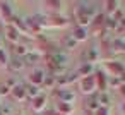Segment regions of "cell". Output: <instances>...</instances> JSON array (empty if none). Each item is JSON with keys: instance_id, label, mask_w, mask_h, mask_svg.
<instances>
[{"instance_id": "17", "label": "cell", "mask_w": 125, "mask_h": 115, "mask_svg": "<svg viewBox=\"0 0 125 115\" xmlns=\"http://www.w3.org/2000/svg\"><path fill=\"white\" fill-rule=\"evenodd\" d=\"M99 58V52H98V48H89L86 53H84V60L87 62V64H93V62H96Z\"/></svg>"}, {"instance_id": "3", "label": "cell", "mask_w": 125, "mask_h": 115, "mask_svg": "<svg viewBox=\"0 0 125 115\" xmlns=\"http://www.w3.org/2000/svg\"><path fill=\"white\" fill-rule=\"evenodd\" d=\"M79 88H81V93H82V94H87V96L94 94V91H98V89H96V77H94V74H93V76L81 77Z\"/></svg>"}, {"instance_id": "35", "label": "cell", "mask_w": 125, "mask_h": 115, "mask_svg": "<svg viewBox=\"0 0 125 115\" xmlns=\"http://www.w3.org/2000/svg\"><path fill=\"white\" fill-rule=\"evenodd\" d=\"M0 115H2V110H0Z\"/></svg>"}, {"instance_id": "28", "label": "cell", "mask_w": 125, "mask_h": 115, "mask_svg": "<svg viewBox=\"0 0 125 115\" xmlns=\"http://www.w3.org/2000/svg\"><path fill=\"white\" fill-rule=\"evenodd\" d=\"M9 94H10V88H9L5 82H2V84H0V98L9 96Z\"/></svg>"}, {"instance_id": "26", "label": "cell", "mask_w": 125, "mask_h": 115, "mask_svg": "<svg viewBox=\"0 0 125 115\" xmlns=\"http://www.w3.org/2000/svg\"><path fill=\"white\" fill-rule=\"evenodd\" d=\"M9 62H10V57H9V53L2 48V50H0V67H7Z\"/></svg>"}, {"instance_id": "5", "label": "cell", "mask_w": 125, "mask_h": 115, "mask_svg": "<svg viewBox=\"0 0 125 115\" xmlns=\"http://www.w3.org/2000/svg\"><path fill=\"white\" fill-rule=\"evenodd\" d=\"M0 17H2L4 24H10L14 17V11L9 2H0Z\"/></svg>"}, {"instance_id": "19", "label": "cell", "mask_w": 125, "mask_h": 115, "mask_svg": "<svg viewBox=\"0 0 125 115\" xmlns=\"http://www.w3.org/2000/svg\"><path fill=\"white\" fill-rule=\"evenodd\" d=\"M77 74H79V76H82V77H86V76H93V74H94V67H93V64L82 62V65L79 67Z\"/></svg>"}, {"instance_id": "21", "label": "cell", "mask_w": 125, "mask_h": 115, "mask_svg": "<svg viewBox=\"0 0 125 115\" xmlns=\"http://www.w3.org/2000/svg\"><path fill=\"white\" fill-rule=\"evenodd\" d=\"M118 5H120L118 0H110V2H104V11H106V14H110V17H111V16L120 9Z\"/></svg>"}, {"instance_id": "1", "label": "cell", "mask_w": 125, "mask_h": 115, "mask_svg": "<svg viewBox=\"0 0 125 115\" xmlns=\"http://www.w3.org/2000/svg\"><path fill=\"white\" fill-rule=\"evenodd\" d=\"M96 14H98L96 7L91 4H86V2H81L74 7V21L77 23L79 28H87L93 23Z\"/></svg>"}, {"instance_id": "11", "label": "cell", "mask_w": 125, "mask_h": 115, "mask_svg": "<svg viewBox=\"0 0 125 115\" xmlns=\"http://www.w3.org/2000/svg\"><path fill=\"white\" fill-rule=\"evenodd\" d=\"M106 70L110 72V77H120L125 72V67L120 62H106Z\"/></svg>"}, {"instance_id": "22", "label": "cell", "mask_w": 125, "mask_h": 115, "mask_svg": "<svg viewBox=\"0 0 125 115\" xmlns=\"http://www.w3.org/2000/svg\"><path fill=\"white\" fill-rule=\"evenodd\" d=\"M26 94H28V98H31V100H34L36 96H40V94H41V88H38V86H31V84H28V86H26Z\"/></svg>"}, {"instance_id": "32", "label": "cell", "mask_w": 125, "mask_h": 115, "mask_svg": "<svg viewBox=\"0 0 125 115\" xmlns=\"http://www.w3.org/2000/svg\"><path fill=\"white\" fill-rule=\"evenodd\" d=\"M122 112H123V115H125V103L122 105Z\"/></svg>"}, {"instance_id": "18", "label": "cell", "mask_w": 125, "mask_h": 115, "mask_svg": "<svg viewBox=\"0 0 125 115\" xmlns=\"http://www.w3.org/2000/svg\"><path fill=\"white\" fill-rule=\"evenodd\" d=\"M12 72H19V70H22L26 65H24V62H22V58H17V57H14L10 62H9V65H7Z\"/></svg>"}, {"instance_id": "33", "label": "cell", "mask_w": 125, "mask_h": 115, "mask_svg": "<svg viewBox=\"0 0 125 115\" xmlns=\"http://www.w3.org/2000/svg\"><path fill=\"white\" fill-rule=\"evenodd\" d=\"M2 48H4V46H2V41H0V50H2Z\"/></svg>"}, {"instance_id": "7", "label": "cell", "mask_w": 125, "mask_h": 115, "mask_svg": "<svg viewBox=\"0 0 125 115\" xmlns=\"http://www.w3.org/2000/svg\"><path fill=\"white\" fill-rule=\"evenodd\" d=\"M46 101H48V96H46L45 93H41L40 96H36L34 100H31V108H33V112H34V113H41V112H45V108H46Z\"/></svg>"}, {"instance_id": "30", "label": "cell", "mask_w": 125, "mask_h": 115, "mask_svg": "<svg viewBox=\"0 0 125 115\" xmlns=\"http://www.w3.org/2000/svg\"><path fill=\"white\" fill-rule=\"evenodd\" d=\"M93 115H110V110H108V108H104V106H99Z\"/></svg>"}, {"instance_id": "25", "label": "cell", "mask_w": 125, "mask_h": 115, "mask_svg": "<svg viewBox=\"0 0 125 115\" xmlns=\"http://www.w3.org/2000/svg\"><path fill=\"white\" fill-rule=\"evenodd\" d=\"M43 5L46 7V9H50V11H58L62 5H63V2H55V0H48V2H43Z\"/></svg>"}, {"instance_id": "12", "label": "cell", "mask_w": 125, "mask_h": 115, "mask_svg": "<svg viewBox=\"0 0 125 115\" xmlns=\"http://www.w3.org/2000/svg\"><path fill=\"white\" fill-rule=\"evenodd\" d=\"M10 96H12L16 101H19V103L26 101V100H28V94H26V86H22V84H16V86L10 89Z\"/></svg>"}, {"instance_id": "20", "label": "cell", "mask_w": 125, "mask_h": 115, "mask_svg": "<svg viewBox=\"0 0 125 115\" xmlns=\"http://www.w3.org/2000/svg\"><path fill=\"white\" fill-rule=\"evenodd\" d=\"M29 52H31V48H28L26 45H21V43L14 45V53H16V57H17V58H24Z\"/></svg>"}, {"instance_id": "14", "label": "cell", "mask_w": 125, "mask_h": 115, "mask_svg": "<svg viewBox=\"0 0 125 115\" xmlns=\"http://www.w3.org/2000/svg\"><path fill=\"white\" fill-rule=\"evenodd\" d=\"M41 58H43V55L41 53H38V52H29L24 58H22V62H24V65H36L38 62H41Z\"/></svg>"}, {"instance_id": "9", "label": "cell", "mask_w": 125, "mask_h": 115, "mask_svg": "<svg viewBox=\"0 0 125 115\" xmlns=\"http://www.w3.org/2000/svg\"><path fill=\"white\" fill-rule=\"evenodd\" d=\"M77 79H79V74H77V72L69 74V76L65 74V76H62V77H58V79H57V89H65V86L74 84Z\"/></svg>"}, {"instance_id": "4", "label": "cell", "mask_w": 125, "mask_h": 115, "mask_svg": "<svg viewBox=\"0 0 125 115\" xmlns=\"http://www.w3.org/2000/svg\"><path fill=\"white\" fill-rule=\"evenodd\" d=\"M45 77H46L45 70H43V69H40V67H36V69H34V70H33L29 76H28V84L41 88V86H43V81H45Z\"/></svg>"}, {"instance_id": "36", "label": "cell", "mask_w": 125, "mask_h": 115, "mask_svg": "<svg viewBox=\"0 0 125 115\" xmlns=\"http://www.w3.org/2000/svg\"><path fill=\"white\" fill-rule=\"evenodd\" d=\"M123 52H125V46H123Z\"/></svg>"}, {"instance_id": "6", "label": "cell", "mask_w": 125, "mask_h": 115, "mask_svg": "<svg viewBox=\"0 0 125 115\" xmlns=\"http://www.w3.org/2000/svg\"><path fill=\"white\" fill-rule=\"evenodd\" d=\"M55 96L62 103H72L74 105V101H75V93L72 89H67V88L65 89H55Z\"/></svg>"}, {"instance_id": "16", "label": "cell", "mask_w": 125, "mask_h": 115, "mask_svg": "<svg viewBox=\"0 0 125 115\" xmlns=\"http://www.w3.org/2000/svg\"><path fill=\"white\" fill-rule=\"evenodd\" d=\"M99 108V101H98V96L96 94H91L87 100H86V110L87 112H91V113H94L96 110Z\"/></svg>"}, {"instance_id": "15", "label": "cell", "mask_w": 125, "mask_h": 115, "mask_svg": "<svg viewBox=\"0 0 125 115\" xmlns=\"http://www.w3.org/2000/svg\"><path fill=\"white\" fill-rule=\"evenodd\" d=\"M55 112L58 115H70L74 112V105L72 103H62V101H58L55 105Z\"/></svg>"}, {"instance_id": "23", "label": "cell", "mask_w": 125, "mask_h": 115, "mask_svg": "<svg viewBox=\"0 0 125 115\" xmlns=\"http://www.w3.org/2000/svg\"><path fill=\"white\" fill-rule=\"evenodd\" d=\"M55 86H57V77H53V76H46L45 81H43V86H41V88H45V89H53Z\"/></svg>"}, {"instance_id": "2", "label": "cell", "mask_w": 125, "mask_h": 115, "mask_svg": "<svg viewBox=\"0 0 125 115\" xmlns=\"http://www.w3.org/2000/svg\"><path fill=\"white\" fill-rule=\"evenodd\" d=\"M33 19L36 21V24L40 28H65L69 24V19L60 14H50V16L36 14V16H33Z\"/></svg>"}, {"instance_id": "13", "label": "cell", "mask_w": 125, "mask_h": 115, "mask_svg": "<svg viewBox=\"0 0 125 115\" xmlns=\"http://www.w3.org/2000/svg\"><path fill=\"white\" fill-rule=\"evenodd\" d=\"M70 36H72L77 43H81V41H86V40H87L89 33H87V28H79V26H75Z\"/></svg>"}, {"instance_id": "8", "label": "cell", "mask_w": 125, "mask_h": 115, "mask_svg": "<svg viewBox=\"0 0 125 115\" xmlns=\"http://www.w3.org/2000/svg\"><path fill=\"white\" fill-rule=\"evenodd\" d=\"M4 34H5V38H7L12 45H17L19 40H21V33H19L12 24H5V26H4Z\"/></svg>"}, {"instance_id": "27", "label": "cell", "mask_w": 125, "mask_h": 115, "mask_svg": "<svg viewBox=\"0 0 125 115\" xmlns=\"http://www.w3.org/2000/svg\"><path fill=\"white\" fill-rule=\"evenodd\" d=\"M98 101H99V106L108 108V105H110V96H108L106 93H101V94L98 96Z\"/></svg>"}, {"instance_id": "31", "label": "cell", "mask_w": 125, "mask_h": 115, "mask_svg": "<svg viewBox=\"0 0 125 115\" xmlns=\"http://www.w3.org/2000/svg\"><path fill=\"white\" fill-rule=\"evenodd\" d=\"M118 89H120V93H122V94H123V96H125V84H122V86H120V88H118Z\"/></svg>"}, {"instance_id": "29", "label": "cell", "mask_w": 125, "mask_h": 115, "mask_svg": "<svg viewBox=\"0 0 125 115\" xmlns=\"http://www.w3.org/2000/svg\"><path fill=\"white\" fill-rule=\"evenodd\" d=\"M108 86H111V88H120V86H122L120 77H108Z\"/></svg>"}, {"instance_id": "10", "label": "cell", "mask_w": 125, "mask_h": 115, "mask_svg": "<svg viewBox=\"0 0 125 115\" xmlns=\"http://www.w3.org/2000/svg\"><path fill=\"white\" fill-rule=\"evenodd\" d=\"M94 77H96V89L99 93H106V88H108V76L103 72V70H96L94 72Z\"/></svg>"}, {"instance_id": "34", "label": "cell", "mask_w": 125, "mask_h": 115, "mask_svg": "<svg viewBox=\"0 0 125 115\" xmlns=\"http://www.w3.org/2000/svg\"><path fill=\"white\" fill-rule=\"evenodd\" d=\"M0 106H2V98H0Z\"/></svg>"}, {"instance_id": "24", "label": "cell", "mask_w": 125, "mask_h": 115, "mask_svg": "<svg viewBox=\"0 0 125 115\" xmlns=\"http://www.w3.org/2000/svg\"><path fill=\"white\" fill-rule=\"evenodd\" d=\"M75 46H77V41H75L70 34L63 38V48H67V50H74Z\"/></svg>"}]
</instances>
